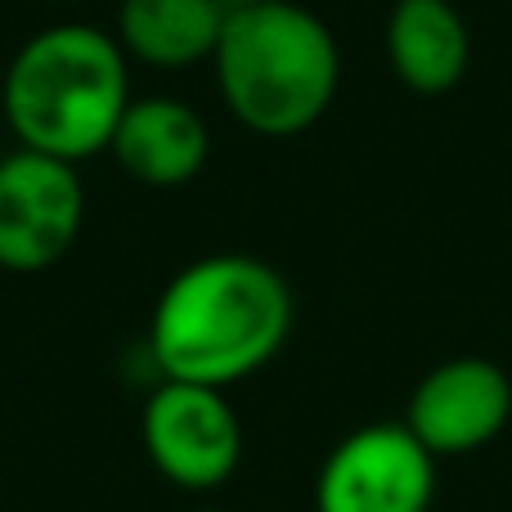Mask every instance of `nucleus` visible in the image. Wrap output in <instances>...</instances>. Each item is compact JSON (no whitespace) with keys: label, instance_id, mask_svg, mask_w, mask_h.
<instances>
[{"label":"nucleus","instance_id":"obj_1","mask_svg":"<svg viewBox=\"0 0 512 512\" xmlns=\"http://www.w3.org/2000/svg\"><path fill=\"white\" fill-rule=\"evenodd\" d=\"M292 315V288L274 265L216 252L171 274L149 319V355L167 382L225 391L283 351Z\"/></svg>","mask_w":512,"mask_h":512},{"label":"nucleus","instance_id":"obj_2","mask_svg":"<svg viewBox=\"0 0 512 512\" xmlns=\"http://www.w3.org/2000/svg\"><path fill=\"white\" fill-rule=\"evenodd\" d=\"M0 99L18 149L77 167L113 144L117 122L135 99L131 59L104 27L54 23L27 36L9 59Z\"/></svg>","mask_w":512,"mask_h":512},{"label":"nucleus","instance_id":"obj_3","mask_svg":"<svg viewBox=\"0 0 512 512\" xmlns=\"http://www.w3.org/2000/svg\"><path fill=\"white\" fill-rule=\"evenodd\" d=\"M212 68L234 122L265 140L310 131L333 108L342 86L337 36L297 0L234 9L225 18Z\"/></svg>","mask_w":512,"mask_h":512},{"label":"nucleus","instance_id":"obj_4","mask_svg":"<svg viewBox=\"0 0 512 512\" xmlns=\"http://www.w3.org/2000/svg\"><path fill=\"white\" fill-rule=\"evenodd\" d=\"M140 436L158 477L189 495L221 490L243 463V423L230 396L198 382L162 378L144 400Z\"/></svg>","mask_w":512,"mask_h":512},{"label":"nucleus","instance_id":"obj_5","mask_svg":"<svg viewBox=\"0 0 512 512\" xmlns=\"http://www.w3.org/2000/svg\"><path fill=\"white\" fill-rule=\"evenodd\" d=\"M436 454L405 423H369L328 450L315 512H432Z\"/></svg>","mask_w":512,"mask_h":512},{"label":"nucleus","instance_id":"obj_6","mask_svg":"<svg viewBox=\"0 0 512 512\" xmlns=\"http://www.w3.org/2000/svg\"><path fill=\"white\" fill-rule=\"evenodd\" d=\"M86 189L72 162L14 149L0 158V270L41 274L77 248Z\"/></svg>","mask_w":512,"mask_h":512},{"label":"nucleus","instance_id":"obj_7","mask_svg":"<svg viewBox=\"0 0 512 512\" xmlns=\"http://www.w3.org/2000/svg\"><path fill=\"white\" fill-rule=\"evenodd\" d=\"M512 418V378L495 360L459 355L445 360L414 387L405 427L436 454L463 459L495 441Z\"/></svg>","mask_w":512,"mask_h":512},{"label":"nucleus","instance_id":"obj_8","mask_svg":"<svg viewBox=\"0 0 512 512\" xmlns=\"http://www.w3.org/2000/svg\"><path fill=\"white\" fill-rule=\"evenodd\" d=\"M113 162L144 189H180L203 176L212 158V131L185 99L149 95L131 99L108 144Z\"/></svg>","mask_w":512,"mask_h":512},{"label":"nucleus","instance_id":"obj_9","mask_svg":"<svg viewBox=\"0 0 512 512\" xmlns=\"http://www.w3.org/2000/svg\"><path fill=\"white\" fill-rule=\"evenodd\" d=\"M387 59L400 86L445 95L472 63V36L450 0H396L387 18Z\"/></svg>","mask_w":512,"mask_h":512},{"label":"nucleus","instance_id":"obj_10","mask_svg":"<svg viewBox=\"0 0 512 512\" xmlns=\"http://www.w3.org/2000/svg\"><path fill=\"white\" fill-rule=\"evenodd\" d=\"M230 9L221 0H122L117 5V45L144 68L185 72L212 63Z\"/></svg>","mask_w":512,"mask_h":512},{"label":"nucleus","instance_id":"obj_11","mask_svg":"<svg viewBox=\"0 0 512 512\" xmlns=\"http://www.w3.org/2000/svg\"><path fill=\"white\" fill-rule=\"evenodd\" d=\"M221 5L234 14V9H252V5H265V0H221Z\"/></svg>","mask_w":512,"mask_h":512},{"label":"nucleus","instance_id":"obj_12","mask_svg":"<svg viewBox=\"0 0 512 512\" xmlns=\"http://www.w3.org/2000/svg\"><path fill=\"white\" fill-rule=\"evenodd\" d=\"M0 126H5V99H0Z\"/></svg>","mask_w":512,"mask_h":512},{"label":"nucleus","instance_id":"obj_13","mask_svg":"<svg viewBox=\"0 0 512 512\" xmlns=\"http://www.w3.org/2000/svg\"><path fill=\"white\" fill-rule=\"evenodd\" d=\"M194 512H225V508H194Z\"/></svg>","mask_w":512,"mask_h":512}]
</instances>
